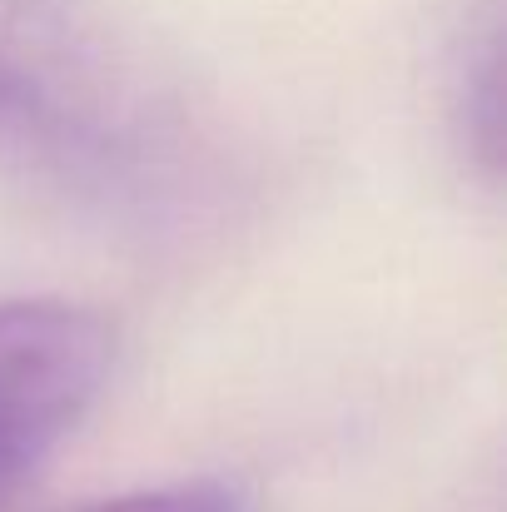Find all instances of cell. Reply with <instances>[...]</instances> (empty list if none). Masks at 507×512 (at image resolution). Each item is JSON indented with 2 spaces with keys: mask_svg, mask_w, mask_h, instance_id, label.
<instances>
[{
  "mask_svg": "<svg viewBox=\"0 0 507 512\" xmlns=\"http://www.w3.org/2000/svg\"><path fill=\"white\" fill-rule=\"evenodd\" d=\"M165 80L105 0H0V184L90 214H140L184 179Z\"/></svg>",
  "mask_w": 507,
  "mask_h": 512,
  "instance_id": "1",
  "label": "cell"
},
{
  "mask_svg": "<svg viewBox=\"0 0 507 512\" xmlns=\"http://www.w3.org/2000/svg\"><path fill=\"white\" fill-rule=\"evenodd\" d=\"M110 358V324L80 304H0V503L95 408Z\"/></svg>",
  "mask_w": 507,
  "mask_h": 512,
  "instance_id": "2",
  "label": "cell"
},
{
  "mask_svg": "<svg viewBox=\"0 0 507 512\" xmlns=\"http://www.w3.org/2000/svg\"><path fill=\"white\" fill-rule=\"evenodd\" d=\"M75 512H244L239 493L214 483V478H194V483H169V488H145L130 498H110V503H90Z\"/></svg>",
  "mask_w": 507,
  "mask_h": 512,
  "instance_id": "3",
  "label": "cell"
}]
</instances>
